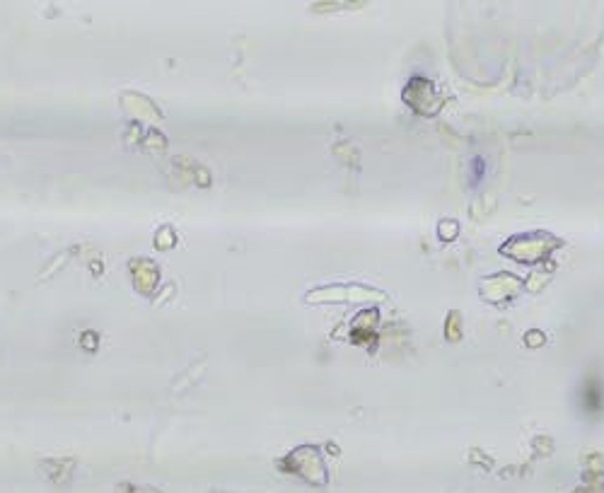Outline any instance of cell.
Returning a JSON list of instances; mask_svg holds the SVG:
<instances>
[{
    "instance_id": "6da1fadb",
    "label": "cell",
    "mask_w": 604,
    "mask_h": 493,
    "mask_svg": "<svg viewBox=\"0 0 604 493\" xmlns=\"http://www.w3.org/2000/svg\"><path fill=\"white\" fill-rule=\"evenodd\" d=\"M604 407V390L597 380H587L583 387V409L590 414H597Z\"/></svg>"
},
{
    "instance_id": "7a4b0ae2",
    "label": "cell",
    "mask_w": 604,
    "mask_h": 493,
    "mask_svg": "<svg viewBox=\"0 0 604 493\" xmlns=\"http://www.w3.org/2000/svg\"><path fill=\"white\" fill-rule=\"evenodd\" d=\"M483 157H474V179L478 182V179H481V174H483Z\"/></svg>"
}]
</instances>
